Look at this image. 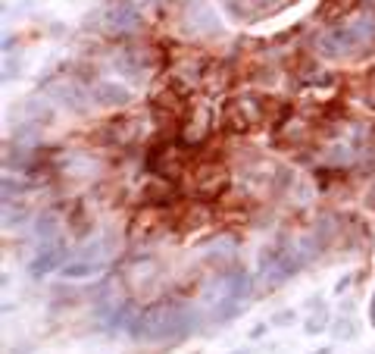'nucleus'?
<instances>
[{"mask_svg": "<svg viewBox=\"0 0 375 354\" xmlns=\"http://www.w3.org/2000/svg\"><path fill=\"white\" fill-rule=\"evenodd\" d=\"M100 25L110 38H132L135 32H141L144 16L135 0H110L100 13Z\"/></svg>", "mask_w": 375, "mask_h": 354, "instance_id": "obj_1", "label": "nucleus"}, {"mask_svg": "<svg viewBox=\"0 0 375 354\" xmlns=\"http://www.w3.org/2000/svg\"><path fill=\"white\" fill-rule=\"evenodd\" d=\"M316 50L322 56H331V60H344V56H350L353 50H359V44H356L353 32L347 28V22H335L316 38Z\"/></svg>", "mask_w": 375, "mask_h": 354, "instance_id": "obj_2", "label": "nucleus"}, {"mask_svg": "<svg viewBox=\"0 0 375 354\" xmlns=\"http://www.w3.org/2000/svg\"><path fill=\"white\" fill-rule=\"evenodd\" d=\"M228 185V176H225V169L222 166H200L197 169V176H194V194L200 197V201H216Z\"/></svg>", "mask_w": 375, "mask_h": 354, "instance_id": "obj_3", "label": "nucleus"}, {"mask_svg": "<svg viewBox=\"0 0 375 354\" xmlns=\"http://www.w3.org/2000/svg\"><path fill=\"white\" fill-rule=\"evenodd\" d=\"M94 97H97L100 104H107V107H122V104L128 101V94L119 88V85H110V82L100 85V88L94 91Z\"/></svg>", "mask_w": 375, "mask_h": 354, "instance_id": "obj_4", "label": "nucleus"}, {"mask_svg": "<svg viewBox=\"0 0 375 354\" xmlns=\"http://www.w3.org/2000/svg\"><path fill=\"white\" fill-rule=\"evenodd\" d=\"M56 263H60V251H56V248H44V251H41V257H35L32 273L35 276H44L47 270H53Z\"/></svg>", "mask_w": 375, "mask_h": 354, "instance_id": "obj_5", "label": "nucleus"}, {"mask_svg": "<svg viewBox=\"0 0 375 354\" xmlns=\"http://www.w3.org/2000/svg\"><path fill=\"white\" fill-rule=\"evenodd\" d=\"M369 201H375V191H372V194H369Z\"/></svg>", "mask_w": 375, "mask_h": 354, "instance_id": "obj_6", "label": "nucleus"}]
</instances>
